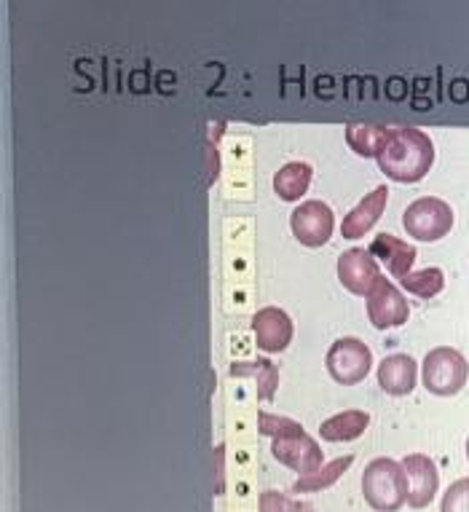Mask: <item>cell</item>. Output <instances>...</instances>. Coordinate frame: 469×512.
Masks as SVG:
<instances>
[{"instance_id":"obj_1","label":"cell","mask_w":469,"mask_h":512,"mask_svg":"<svg viewBox=\"0 0 469 512\" xmlns=\"http://www.w3.org/2000/svg\"><path fill=\"white\" fill-rule=\"evenodd\" d=\"M376 161L394 183H419L435 164V143L416 126H389V135Z\"/></svg>"},{"instance_id":"obj_2","label":"cell","mask_w":469,"mask_h":512,"mask_svg":"<svg viewBox=\"0 0 469 512\" xmlns=\"http://www.w3.org/2000/svg\"><path fill=\"white\" fill-rule=\"evenodd\" d=\"M258 429L260 435L271 437V454H274V459L279 464H285L287 470L298 472L301 478L325 467L322 448L298 421L260 411Z\"/></svg>"},{"instance_id":"obj_3","label":"cell","mask_w":469,"mask_h":512,"mask_svg":"<svg viewBox=\"0 0 469 512\" xmlns=\"http://www.w3.org/2000/svg\"><path fill=\"white\" fill-rule=\"evenodd\" d=\"M362 496L376 512H397L408 504V475L389 456L373 459L362 472Z\"/></svg>"},{"instance_id":"obj_4","label":"cell","mask_w":469,"mask_h":512,"mask_svg":"<svg viewBox=\"0 0 469 512\" xmlns=\"http://www.w3.org/2000/svg\"><path fill=\"white\" fill-rule=\"evenodd\" d=\"M469 378L467 357L453 346H437L424 357L421 365V381L424 389L437 397L459 395Z\"/></svg>"},{"instance_id":"obj_5","label":"cell","mask_w":469,"mask_h":512,"mask_svg":"<svg viewBox=\"0 0 469 512\" xmlns=\"http://www.w3.org/2000/svg\"><path fill=\"white\" fill-rule=\"evenodd\" d=\"M402 226L419 242H440L453 228L451 204L437 196H421L408 204V210L402 215Z\"/></svg>"},{"instance_id":"obj_6","label":"cell","mask_w":469,"mask_h":512,"mask_svg":"<svg viewBox=\"0 0 469 512\" xmlns=\"http://www.w3.org/2000/svg\"><path fill=\"white\" fill-rule=\"evenodd\" d=\"M327 373L333 376V381L344 384V387H352V384H360L362 378L370 373V365H373V354L360 338H338L330 349H327Z\"/></svg>"},{"instance_id":"obj_7","label":"cell","mask_w":469,"mask_h":512,"mask_svg":"<svg viewBox=\"0 0 469 512\" xmlns=\"http://www.w3.org/2000/svg\"><path fill=\"white\" fill-rule=\"evenodd\" d=\"M368 317L373 322V328L389 330L400 328L411 317V306L405 301V295L392 279L381 277L376 287L368 295Z\"/></svg>"},{"instance_id":"obj_8","label":"cell","mask_w":469,"mask_h":512,"mask_svg":"<svg viewBox=\"0 0 469 512\" xmlns=\"http://www.w3.org/2000/svg\"><path fill=\"white\" fill-rule=\"evenodd\" d=\"M290 228H293L295 239L303 247H322L333 236L335 215L325 202L311 199V202H303L295 207V212L290 215Z\"/></svg>"},{"instance_id":"obj_9","label":"cell","mask_w":469,"mask_h":512,"mask_svg":"<svg viewBox=\"0 0 469 512\" xmlns=\"http://www.w3.org/2000/svg\"><path fill=\"white\" fill-rule=\"evenodd\" d=\"M338 279H341V285H344L349 293L368 298L370 290H373L378 279H381V271H378V263L376 258L370 255V250L349 247V250L338 258Z\"/></svg>"},{"instance_id":"obj_10","label":"cell","mask_w":469,"mask_h":512,"mask_svg":"<svg viewBox=\"0 0 469 512\" xmlns=\"http://www.w3.org/2000/svg\"><path fill=\"white\" fill-rule=\"evenodd\" d=\"M252 333L255 341L263 352H285L295 336L293 319L287 317V311L279 306H266V309L255 311L252 317Z\"/></svg>"},{"instance_id":"obj_11","label":"cell","mask_w":469,"mask_h":512,"mask_svg":"<svg viewBox=\"0 0 469 512\" xmlns=\"http://www.w3.org/2000/svg\"><path fill=\"white\" fill-rule=\"evenodd\" d=\"M402 470L408 475V504L413 510H424L440 491V475L435 462L424 454H411L402 459Z\"/></svg>"},{"instance_id":"obj_12","label":"cell","mask_w":469,"mask_h":512,"mask_svg":"<svg viewBox=\"0 0 469 512\" xmlns=\"http://www.w3.org/2000/svg\"><path fill=\"white\" fill-rule=\"evenodd\" d=\"M416 381H419V362L413 360L411 354H389L378 365V387L384 389L386 395H411Z\"/></svg>"},{"instance_id":"obj_13","label":"cell","mask_w":469,"mask_h":512,"mask_svg":"<svg viewBox=\"0 0 469 512\" xmlns=\"http://www.w3.org/2000/svg\"><path fill=\"white\" fill-rule=\"evenodd\" d=\"M386 202H389V188L386 185L373 188L360 204H354L352 210L346 212L344 223H341V236L344 239H362L381 220Z\"/></svg>"},{"instance_id":"obj_14","label":"cell","mask_w":469,"mask_h":512,"mask_svg":"<svg viewBox=\"0 0 469 512\" xmlns=\"http://www.w3.org/2000/svg\"><path fill=\"white\" fill-rule=\"evenodd\" d=\"M370 255L381 261L389 269L394 279H402L405 274H411L413 263H416V247L408 242H402L392 234H378L373 242H370Z\"/></svg>"},{"instance_id":"obj_15","label":"cell","mask_w":469,"mask_h":512,"mask_svg":"<svg viewBox=\"0 0 469 512\" xmlns=\"http://www.w3.org/2000/svg\"><path fill=\"white\" fill-rule=\"evenodd\" d=\"M368 424H370L368 411L335 413V416H330L327 421H322L319 437L327 440V443H349V440H357V437L365 435Z\"/></svg>"},{"instance_id":"obj_16","label":"cell","mask_w":469,"mask_h":512,"mask_svg":"<svg viewBox=\"0 0 469 512\" xmlns=\"http://www.w3.org/2000/svg\"><path fill=\"white\" fill-rule=\"evenodd\" d=\"M314 169L306 161H290L274 175V191L282 202H298L306 196Z\"/></svg>"},{"instance_id":"obj_17","label":"cell","mask_w":469,"mask_h":512,"mask_svg":"<svg viewBox=\"0 0 469 512\" xmlns=\"http://www.w3.org/2000/svg\"><path fill=\"white\" fill-rule=\"evenodd\" d=\"M231 376H250L258 381V397L260 400H274L279 387V370L274 362H268L266 357H260V360L252 362H234L231 368H228Z\"/></svg>"},{"instance_id":"obj_18","label":"cell","mask_w":469,"mask_h":512,"mask_svg":"<svg viewBox=\"0 0 469 512\" xmlns=\"http://www.w3.org/2000/svg\"><path fill=\"white\" fill-rule=\"evenodd\" d=\"M389 126L381 124H349L346 126V143L352 145L354 153H360L362 159H378V153L384 148Z\"/></svg>"},{"instance_id":"obj_19","label":"cell","mask_w":469,"mask_h":512,"mask_svg":"<svg viewBox=\"0 0 469 512\" xmlns=\"http://www.w3.org/2000/svg\"><path fill=\"white\" fill-rule=\"evenodd\" d=\"M354 456H338L330 464H325L322 470L311 472V475H303V478L295 480L293 491L295 494H317V491H325V488L335 486L338 480L344 478L346 470L352 467Z\"/></svg>"},{"instance_id":"obj_20","label":"cell","mask_w":469,"mask_h":512,"mask_svg":"<svg viewBox=\"0 0 469 512\" xmlns=\"http://www.w3.org/2000/svg\"><path fill=\"white\" fill-rule=\"evenodd\" d=\"M402 285V290H408L416 298H435V295L443 293L445 287V274L440 269H424V271H411V274H405L402 279H397Z\"/></svg>"},{"instance_id":"obj_21","label":"cell","mask_w":469,"mask_h":512,"mask_svg":"<svg viewBox=\"0 0 469 512\" xmlns=\"http://www.w3.org/2000/svg\"><path fill=\"white\" fill-rule=\"evenodd\" d=\"M440 512H469V478H461L445 488Z\"/></svg>"},{"instance_id":"obj_22","label":"cell","mask_w":469,"mask_h":512,"mask_svg":"<svg viewBox=\"0 0 469 512\" xmlns=\"http://www.w3.org/2000/svg\"><path fill=\"white\" fill-rule=\"evenodd\" d=\"M260 512H293V499H287L282 491H263L258 499Z\"/></svg>"},{"instance_id":"obj_23","label":"cell","mask_w":469,"mask_h":512,"mask_svg":"<svg viewBox=\"0 0 469 512\" xmlns=\"http://www.w3.org/2000/svg\"><path fill=\"white\" fill-rule=\"evenodd\" d=\"M226 445H218L215 448V472H218V483H215V494H223L226 491V486H223V456H226V451H223Z\"/></svg>"},{"instance_id":"obj_24","label":"cell","mask_w":469,"mask_h":512,"mask_svg":"<svg viewBox=\"0 0 469 512\" xmlns=\"http://www.w3.org/2000/svg\"><path fill=\"white\" fill-rule=\"evenodd\" d=\"M293 512H314V507L309 502H295L293 499Z\"/></svg>"},{"instance_id":"obj_25","label":"cell","mask_w":469,"mask_h":512,"mask_svg":"<svg viewBox=\"0 0 469 512\" xmlns=\"http://www.w3.org/2000/svg\"><path fill=\"white\" fill-rule=\"evenodd\" d=\"M464 451H467V459H469V437H467V448H464Z\"/></svg>"}]
</instances>
